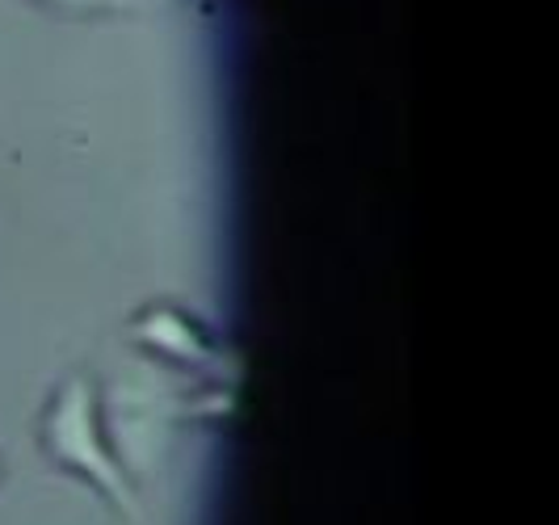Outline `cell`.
<instances>
[{"mask_svg": "<svg viewBox=\"0 0 559 525\" xmlns=\"http://www.w3.org/2000/svg\"><path fill=\"white\" fill-rule=\"evenodd\" d=\"M173 374L177 370H165L140 354V358L118 361V370L97 379L106 438L131 479L160 470L168 442L177 433V420L186 413V395L177 391Z\"/></svg>", "mask_w": 559, "mask_h": 525, "instance_id": "cell-2", "label": "cell"}, {"mask_svg": "<svg viewBox=\"0 0 559 525\" xmlns=\"http://www.w3.org/2000/svg\"><path fill=\"white\" fill-rule=\"evenodd\" d=\"M0 479H4V458H0Z\"/></svg>", "mask_w": 559, "mask_h": 525, "instance_id": "cell-5", "label": "cell"}, {"mask_svg": "<svg viewBox=\"0 0 559 525\" xmlns=\"http://www.w3.org/2000/svg\"><path fill=\"white\" fill-rule=\"evenodd\" d=\"M34 4L68 13V17H106V13H127V9H135L140 0H34Z\"/></svg>", "mask_w": 559, "mask_h": 525, "instance_id": "cell-4", "label": "cell"}, {"mask_svg": "<svg viewBox=\"0 0 559 525\" xmlns=\"http://www.w3.org/2000/svg\"><path fill=\"white\" fill-rule=\"evenodd\" d=\"M38 445L51 467L88 484L118 517H131V522L140 517V488L122 470L110 438H106V425H102L97 374L72 370L68 379H59L38 413Z\"/></svg>", "mask_w": 559, "mask_h": 525, "instance_id": "cell-1", "label": "cell"}, {"mask_svg": "<svg viewBox=\"0 0 559 525\" xmlns=\"http://www.w3.org/2000/svg\"><path fill=\"white\" fill-rule=\"evenodd\" d=\"M135 345L143 349V358H152L165 370H190V366H206L215 358L206 332H198L181 311L173 307H143L135 315Z\"/></svg>", "mask_w": 559, "mask_h": 525, "instance_id": "cell-3", "label": "cell"}]
</instances>
